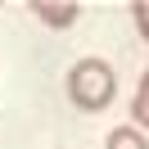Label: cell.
Segmentation results:
<instances>
[{
  "instance_id": "cell-5",
  "label": "cell",
  "mask_w": 149,
  "mask_h": 149,
  "mask_svg": "<svg viewBox=\"0 0 149 149\" xmlns=\"http://www.w3.org/2000/svg\"><path fill=\"white\" fill-rule=\"evenodd\" d=\"M131 14H136V27H140V36L149 41V0H136V5H131Z\"/></svg>"
},
{
  "instance_id": "cell-3",
  "label": "cell",
  "mask_w": 149,
  "mask_h": 149,
  "mask_svg": "<svg viewBox=\"0 0 149 149\" xmlns=\"http://www.w3.org/2000/svg\"><path fill=\"white\" fill-rule=\"evenodd\" d=\"M109 149H149L145 136H140V127H118L109 136Z\"/></svg>"
},
{
  "instance_id": "cell-2",
  "label": "cell",
  "mask_w": 149,
  "mask_h": 149,
  "mask_svg": "<svg viewBox=\"0 0 149 149\" xmlns=\"http://www.w3.org/2000/svg\"><path fill=\"white\" fill-rule=\"evenodd\" d=\"M32 14H36L45 27H72L81 18V5L77 0H32Z\"/></svg>"
},
{
  "instance_id": "cell-4",
  "label": "cell",
  "mask_w": 149,
  "mask_h": 149,
  "mask_svg": "<svg viewBox=\"0 0 149 149\" xmlns=\"http://www.w3.org/2000/svg\"><path fill=\"white\" fill-rule=\"evenodd\" d=\"M131 118H136L140 127H149V72H145V81H140L136 100H131Z\"/></svg>"
},
{
  "instance_id": "cell-1",
  "label": "cell",
  "mask_w": 149,
  "mask_h": 149,
  "mask_svg": "<svg viewBox=\"0 0 149 149\" xmlns=\"http://www.w3.org/2000/svg\"><path fill=\"white\" fill-rule=\"evenodd\" d=\"M113 91H118V81H113V68L104 63V59H81V63L68 72V95H72V104L86 109V113L109 109Z\"/></svg>"
}]
</instances>
